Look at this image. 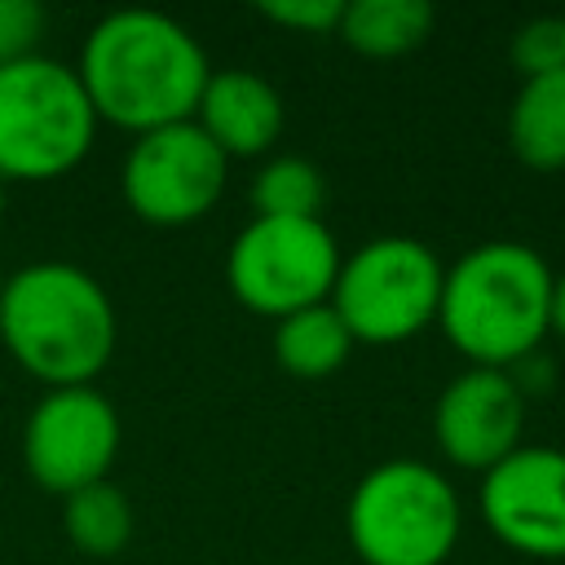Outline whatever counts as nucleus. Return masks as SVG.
<instances>
[{"label":"nucleus","mask_w":565,"mask_h":565,"mask_svg":"<svg viewBox=\"0 0 565 565\" xmlns=\"http://www.w3.org/2000/svg\"><path fill=\"white\" fill-rule=\"evenodd\" d=\"M79 84L97 110L128 132L194 119L212 75L203 44L159 9L106 13L79 49Z\"/></svg>","instance_id":"1"},{"label":"nucleus","mask_w":565,"mask_h":565,"mask_svg":"<svg viewBox=\"0 0 565 565\" xmlns=\"http://www.w3.org/2000/svg\"><path fill=\"white\" fill-rule=\"evenodd\" d=\"M0 340L49 388L93 384L119 340L106 287L71 260H31L0 282Z\"/></svg>","instance_id":"2"},{"label":"nucleus","mask_w":565,"mask_h":565,"mask_svg":"<svg viewBox=\"0 0 565 565\" xmlns=\"http://www.w3.org/2000/svg\"><path fill=\"white\" fill-rule=\"evenodd\" d=\"M552 278L530 243H477L446 269L437 322L468 366L508 371L552 331Z\"/></svg>","instance_id":"3"},{"label":"nucleus","mask_w":565,"mask_h":565,"mask_svg":"<svg viewBox=\"0 0 565 565\" xmlns=\"http://www.w3.org/2000/svg\"><path fill=\"white\" fill-rule=\"evenodd\" d=\"M344 525L366 565H446L459 543L463 508L441 468L384 459L353 486Z\"/></svg>","instance_id":"4"},{"label":"nucleus","mask_w":565,"mask_h":565,"mask_svg":"<svg viewBox=\"0 0 565 565\" xmlns=\"http://www.w3.org/2000/svg\"><path fill=\"white\" fill-rule=\"evenodd\" d=\"M97 137L79 71L31 53L0 66V177L49 181L71 172Z\"/></svg>","instance_id":"5"},{"label":"nucleus","mask_w":565,"mask_h":565,"mask_svg":"<svg viewBox=\"0 0 565 565\" xmlns=\"http://www.w3.org/2000/svg\"><path fill=\"white\" fill-rule=\"evenodd\" d=\"M441 278L446 269L428 243L406 234H380L340 256L327 305L340 313L353 340L397 344L437 322Z\"/></svg>","instance_id":"6"},{"label":"nucleus","mask_w":565,"mask_h":565,"mask_svg":"<svg viewBox=\"0 0 565 565\" xmlns=\"http://www.w3.org/2000/svg\"><path fill=\"white\" fill-rule=\"evenodd\" d=\"M335 274L340 243L322 216H252L225 256L230 291L265 318L322 305Z\"/></svg>","instance_id":"7"},{"label":"nucleus","mask_w":565,"mask_h":565,"mask_svg":"<svg viewBox=\"0 0 565 565\" xmlns=\"http://www.w3.org/2000/svg\"><path fill=\"white\" fill-rule=\"evenodd\" d=\"M230 159L221 146L194 124H163L141 132L119 168V185L128 207L150 225H190L212 212L225 190Z\"/></svg>","instance_id":"8"},{"label":"nucleus","mask_w":565,"mask_h":565,"mask_svg":"<svg viewBox=\"0 0 565 565\" xmlns=\"http://www.w3.org/2000/svg\"><path fill=\"white\" fill-rule=\"evenodd\" d=\"M119 411L93 384L49 388L22 424L26 472L49 494H75L93 481H106L119 455Z\"/></svg>","instance_id":"9"},{"label":"nucleus","mask_w":565,"mask_h":565,"mask_svg":"<svg viewBox=\"0 0 565 565\" xmlns=\"http://www.w3.org/2000/svg\"><path fill=\"white\" fill-rule=\"evenodd\" d=\"M481 516L525 556H565V450L516 446L481 477Z\"/></svg>","instance_id":"10"},{"label":"nucleus","mask_w":565,"mask_h":565,"mask_svg":"<svg viewBox=\"0 0 565 565\" xmlns=\"http://www.w3.org/2000/svg\"><path fill=\"white\" fill-rule=\"evenodd\" d=\"M521 424H525V397L516 393L512 375L494 366L459 371L433 406L437 450L455 468H472V472H490L499 459H508L521 446Z\"/></svg>","instance_id":"11"},{"label":"nucleus","mask_w":565,"mask_h":565,"mask_svg":"<svg viewBox=\"0 0 565 565\" xmlns=\"http://www.w3.org/2000/svg\"><path fill=\"white\" fill-rule=\"evenodd\" d=\"M194 124L221 146L225 159L265 154L282 132V97L247 66L212 71L194 106Z\"/></svg>","instance_id":"12"},{"label":"nucleus","mask_w":565,"mask_h":565,"mask_svg":"<svg viewBox=\"0 0 565 565\" xmlns=\"http://www.w3.org/2000/svg\"><path fill=\"white\" fill-rule=\"evenodd\" d=\"M508 146L525 168H565V66L521 79L508 110Z\"/></svg>","instance_id":"13"},{"label":"nucleus","mask_w":565,"mask_h":565,"mask_svg":"<svg viewBox=\"0 0 565 565\" xmlns=\"http://www.w3.org/2000/svg\"><path fill=\"white\" fill-rule=\"evenodd\" d=\"M437 13L428 0H349L340 13V35L366 57H397L428 40Z\"/></svg>","instance_id":"14"},{"label":"nucleus","mask_w":565,"mask_h":565,"mask_svg":"<svg viewBox=\"0 0 565 565\" xmlns=\"http://www.w3.org/2000/svg\"><path fill=\"white\" fill-rule=\"evenodd\" d=\"M349 349H353V335L327 300L278 318V327H274V358L300 380H318V375L340 371Z\"/></svg>","instance_id":"15"},{"label":"nucleus","mask_w":565,"mask_h":565,"mask_svg":"<svg viewBox=\"0 0 565 565\" xmlns=\"http://www.w3.org/2000/svg\"><path fill=\"white\" fill-rule=\"evenodd\" d=\"M62 525H66V539L79 552H88V556H115L132 539V508H128V499H124L119 486L93 481V486L66 494Z\"/></svg>","instance_id":"16"},{"label":"nucleus","mask_w":565,"mask_h":565,"mask_svg":"<svg viewBox=\"0 0 565 565\" xmlns=\"http://www.w3.org/2000/svg\"><path fill=\"white\" fill-rule=\"evenodd\" d=\"M252 212L256 216H318L327 203V181L318 163L300 154H274L252 177Z\"/></svg>","instance_id":"17"},{"label":"nucleus","mask_w":565,"mask_h":565,"mask_svg":"<svg viewBox=\"0 0 565 565\" xmlns=\"http://www.w3.org/2000/svg\"><path fill=\"white\" fill-rule=\"evenodd\" d=\"M508 57H512V66L521 71V79L561 71V66H565V22H561V13H556V18H530V22L512 35Z\"/></svg>","instance_id":"18"},{"label":"nucleus","mask_w":565,"mask_h":565,"mask_svg":"<svg viewBox=\"0 0 565 565\" xmlns=\"http://www.w3.org/2000/svg\"><path fill=\"white\" fill-rule=\"evenodd\" d=\"M44 31V9L35 0H0V66L31 57Z\"/></svg>","instance_id":"19"},{"label":"nucleus","mask_w":565,"mask_h":565,"mask_svg":"<svg viewBox=\"0 0 565 565\" xmlns=\"http://www.w3.org/2000/svg\"><path fill=\"white\" fill-rule=\"evenodd\" d=\"M256 9H260V18H269V22H278V26L309 31V35H327V31L340 26L344 0H260Z\"/></svg>","instance_id":"20"},{"label":"nucleus","mask_w":565,"mask_h":565,"mask_svg":"<svg viewBox=\"0 0 565 565\" xmlns=\"http://www.w3.org/2000/svg\"><path fill=\"white\" fill-rule=\"evenodd\" d=\"M552 331L565 335V274L552 278Z\"/></svg>","instance_id":"21"},{"label":"nucleus","mask_w":565,"mask_h":565,"mask_svg":"<svg viewBox=\"0 0 565 565\" xmlns=\"http://www.w3.org/2000/svg\"><path fill=\"white\" fill-rule=\"evenodd\" d=\"M4 185H9V181L0 177V221H4Z\"/></svg>","instance_id":"22"},{"label":"nucleus","mask_w":565,"mask_h":565,"mask_svg":"<svg viewBox=\"0 0 565 565\" xmlns=\"http://www.w3.org/2000/svg\"><path fill=\"white\" fill-rule=\"evenodd\" d=\"M561 22H565V13H561Z\"/></svg>","instance_id":"23"},{"label":"nucleus","mask_w":565,"mask_h":565,"mask_svg":"<svg viewBox=\"0 0 565 565\" xmlns=\"http://www.w3.org/2000/svg\"><path fill=\"white\" fill-rule=\"evenodd\" d=\"M0 282H4V274H0Z\"/></svg>","instance_id":"24"}]
</instances>
